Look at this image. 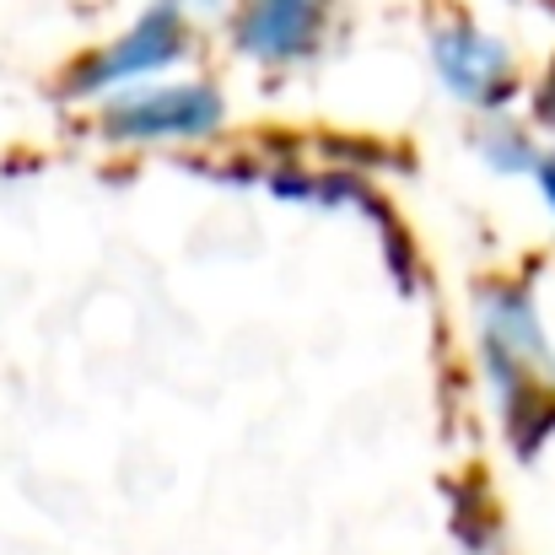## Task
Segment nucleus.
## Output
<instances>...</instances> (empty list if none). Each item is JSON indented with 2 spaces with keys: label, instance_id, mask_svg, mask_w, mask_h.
<instances>
[{
  "label": "nucleus",
  "instance_id": "f257e3e1",
  "mask_svg": "<svg viewBox=\"0 0 555 555\" xmlns=\"http://www.w3.org/2000/svg\"><path fill=\"white\" fill-rule=\"evenodd\" d=\"M469 340L486 399L518 453L545 448L555 431V335L529 281L491 275L469 297Z\"/></svg>",
  "mask_w": 555,
  "mask_h": 555
},
{
  "label": "nucleus",
  "instance_id": "f03ea898",
  "mask_svg": "<svg viewBox=\"0 0 555 555\" xmlns=\"http://www.w3.org/2000/svg\"><path fill=\"white\" fill-rule=\"evenodd\" d=\"M87 125L98 146H114V152H199L227 135L232 103L216 76L179 70V76L103 98L98 108H87Z\"/></svg>",
  "mask_w": 555,
  "mask_h": 555
},
{
  "label": "nucleus",
  "instance_id": "7ed1b4c3",
  "mask_svg": "<svg viewBox=\"0 0 555 555\" xmlns=\"http://www.w3.org/2000/svg\"><path fill=\"white\" fill-rule=\"evenodd\" d=\"M199 33H205V22L194 16L189 0H146L114 38H103L98 49H87V54H76L65 65L60 98L65 103H81V108H98L114 92H130V87L179 76V70H189V60H194Z\"/></svg>",
  "mask_w": 555,
  "mask_h": 555
},
{
  "label": "nucleus",
  "instance_id": "20e7f679",
  "mask_svg": "<svg viewBox=\"0 0 555 555\" xmlns=\"http://www.w3.org/2000/svg\"><path fill=\"white\" fill-rule=\"evenodd\" d=\"M426 65H431L437 87L448 92V103L469 108L475 119L513 114L529 98L518 43L507 33H496L491 22H480L475 11H442L426 27Z\"/></svg>",
  "mask_w": 555,
  "mask_h": 555
},
{
  "label": "nucleus",
  "instance_id": "39448f33",
  "mask_svg": "<svg viewBox=\"0 0 555 555\" xmlns=\"http://www.w3.org/2000/svg\"><path fill=\"white\" fill-rule=\"evenodd\" d=\"M335 27L340 0H232V16L221 22L232 60L270 76H292L324 60Z\"/></svg>",
  "mask_w": 555,
  "mask_h": 555
},
{
  "label": "nucleus",
  "instance_id": "423d86ee",
  "mask_svg": "<svg viewBox=\"0 0 555 555\" xmlns=\"http://www.w3.org/2000/svg\"><path fill=\"white\" fill-rule=\"evenodd\" d=\"M545 135L534 130V119L529 114H491V119H480L475 125V157H480V168L491 173V179H534V168H540V157H545Z\"/></svg>",
  "mask_w": 555,
  "mask_h": 555
},
{
  "label": "nucleus",
  "instance_id": "0eeeda50",
  "mask_svg": "<svg viewBox=\"0 0 555 555\" xmlns=\"http://www.w3.org/2000/svg\"><path fill=\"white\" fill-rule=\"evenodd\" d=\"M529 119H534L540 135L555 141V54L540 65V76L529 81Z\"/></svg>",
  "mask_w": 555,
  "mask_h": 555
},
{
  "label": "nucleus",
  "instance_id": "6e6552de",
  "mask_svg": "<svg viewBox=\"0 0 555 555\" xmlns=\"http://www.w3.org/2000/svg\"><path fill=\"white\" fill-rule=\"evenodd\" d=\"M534 194H540V205H545V216L555 221V141L545 146V157H540V168H534Z\"/></svg>",
  "mask_w": 555,
  "mask_h": 555
}]
</instances>
